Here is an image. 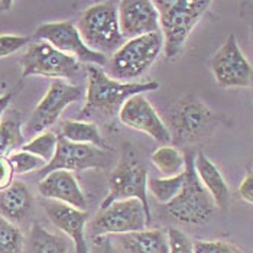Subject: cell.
Here are the masks:
<instances>
[{"label": "cell", "instance_id": "6da1fadb", "mask_svg": "<svg viewBox=\"0 0 253 253\" xmlns=\"http://www.w3.org/2000/svg\"><path fill=\"white\" fill-rule=\"evenodd\" d=\"M87 88L85 100L81 115L84 119L94 113H103L107 116L119 115L122 106L133 96L145 94L148 91H156L159 83L155 80L142 83H122L112 78L103 67L87 65L85 67Z\"/></svg>", "mask_w": 253, "mask_h": 253}, {"label": "cell", "instance_id": "7a4b0ae2", "mask_svg": "<svg viewBox=\"0 0 253 253\" xmlns=\"http://www.w3.org/2000/svg\"><path fill=\"white\" fill-rule=\"evenodd\" d=\"M159 28L164 37V52L175 59L184 49L191 32L211 7L207 0H156Z\"/></svg>", "mask_w": 253, "mask_h": 253}, {"label": "cell", "instance_id": "3957f363", "mask_svg": "<svg viewBox=\"0 0 253 253\" xmlns=\"http://www.w3.org/2000/svg\"><path fill=\"white\" fill-rule=\"evenodd\" d=\"M223 117L195 96H184L169 113V132L175 146H187L210 137Z\"/></svg>", "mask_w": 253, "mask_h": 253}, {"label": "cell", "instance_id": "277c9868", "mask_svg": "<svg viewBox=\"0 0 253 253\" xmlns=\"http://www.w3.org/2000/svg\"><path fill=\"white\" fill-rule=\"evenodd\" d=\"M77 28L85 45L104 57L113 55L126 42L120 32L115 1H100L87 7L78 19Z\"/></svg>", "mask_w": 253, "mask_h": 253}, {"label": "cell", "instance_id": "5b68a950", "mask_svg": "<svg viewBox=\"0 0 253 253\" xmlns=\"http://www.w3.org/2000/svg\"><path fill=\"white\" fill-rule=\"evenodd\" d=\"M164 51V37L154 32L139 38L127 39L106 64V73L122 83L142 77Z\"/></svg>", "mask_w": 253, "mask_h": 253}, {"label": "cell", "instance_id": "8992f818", "mask_svg": "<svg viewBox=\"0 0 253 253\" xmlns=\"http://www.w3.org/2000/svg\"><path fill=\"white\" fill-rule=\"evenodd\" d=\"M185 182L181 193L165 206V211L181 224H206L215 213V203L195 172V155H185Z\"/></svg>", "mask_w": 253, "mask_h": 253}, {"label": "cell", "instance_id": "52a82bcc", "mask_svg": "<svg viewBox=\"0 0 253 253\" xmlns=\"http://www.w3.org/2000/svg\"><path fill=\"white\" fill-rule=\"evenodd\" d=\"M148 168L132 146H126L109 176V191L100 209L115 201L136 198L151 213L148 203Z\"/></svg>", "mask_w": 253, "mask_h": 253}, {"label": "cell", "instance_id": "ba28073f", "mask_svg": "<svg viewBox=\"0 0 253 253\" xmlns=\"http://www.w3.org/2000/svg\"><path fill=\"white\" fill-rule=\"evenodd\" d=\"M151 218V213L139 200H120L104 209H98V213L88 224V232L91 239L109 234L133 233L148 229Z\"/></svg>", "mask_w": 253, "mask_h": 253}, {"label": "cell", "instance_id": "9c48e42d", "mask_svg": "<svg viewBox=\"0 0 253 253\" xmlns=\"http://www.w3.org/2000/svg\"><path fill=\"white\" fill-rule=\"evenodd\" d=\"M22 78L48 77L54 80H74L83 71V64L54 48L45 41L31 43L20 59Z\"/></svg>", "mask_w": 253, "mask_h": 253}, {"label": "cell", "instance_id": "30bf717a", "mask_svg": "<svg viewBox=\"0 0 253 253\" xmlns=\"http://www.w3.org/2000/svg\"><path fill=\"white\" fill-rule=\"evenodd\" d=\"M83 96H85L83 87L68 81L54 80L25 125L23 133L37 136L42 132H46L57 123L62 112L70 104L81 100Z\"/></svg>", "mask_w": 253, "mask_h": 253}, {"label": "cell", "instance_id": "8fae6325", "mask_svg": "<svg viewBox=\"0 0 253 253\" xmlns=\"http://www.w3.org/2000/svg\"><path fill=\"white\" fill-rule=\"evenodd\" d=\"M210 68L221 88H246L253 84V65L240 49L233 34L214 52Z\"/></svg>", "mask_w": 253, "mask_h": 253}, {"label": "cell", "instance_id": "7c38bea8", "mask_svg": "<svg viewBox=\"0 0 253 253\" xmlns=\"http://www.w3.org/2000/svg\"><path fill=\"white\" fill-rule=\"evenodd\" d=\"M35 38L51 43L58 51L74 57L80 64L106 67L107 57L91 51L83 41L77 25L71 20L48 22L39 25L35 31Z\"/></svg>", "mask_w": 253, "mask_h": 253}, {"label": "cell", "instance_id": "4fadbf2b", "mask_svg": "<svg viewBox=\"0 0 253 253\" xmlns=\"http://www.w3.org/2000/svg\"><path fill=\"white\" fill-rule=\"evenodd\" d=\"M113 161V155L109 149L98 148L93 145H83L70 142L62 136L58 139V146L55 155L49 164H46L41 171L39 176L64 169V171H87V169H104Z\"/></svg>", "mask_w": 253, "mask_h": 253}, {"label": "cell", "instance_id": "5bb4252c", "mask_svg": "<svg viewBox=\"0 0 253 253\" xmlns=\"http://www.w3.org/2000/svg\"><path fill=\"white\" fill-rule=\"evenodd\" d=\"M117 116L120 123L148 135L158 143L169 145L172 142L168 125L161 119L155 107L145 97V94H137L129 98L122 106Z\"/></svg>", "mask_w": 253, "mask_h": 253}, {"label": "cell", "instance_id": "9a60e30c", "mask_svg": "<svg viewBox=\"0 0 253 253\" xmlns=\"http://www.w3.org/2000/svg\"><path fill=\"white\" fill-rule=\"evenodd\" d=\"M117 13L120 32L126 41L161 32L155 1L123 0L117 3Z\"/></svg>", "mask_w": 253, "mask_h": 253}, {"label": "cell", "instance_id": "2e32d148", "mask_svg": "<svg viewBox=\"0 0 253 253\" xmlns=\"http://www.w3.org/2000/svg\"><path fill=\"white\" fill-rule=\"evenodd\" d=\"M39 194L49 201L71 206L78 210L87 209V198L73 172L57 169L39 179Z\"/></svg>", "mask_w": 253, "mask_h": 253}, {"label": "cell", "instance_id": "e0dca14e", "mask_svg": "<svg viewBox=\"0 0 253 253\" xmlns=\"http://www.w3.org/2000/svg\"><path fill=\"white\" fill-rule=\"evenodd\" d=\"M43 209L49 221L62 233L67 234L73 240V243L85 239V227L88 221L87 211L57 201L45 203Z\"/></svg>", "mask_w": 253, "mask_h": 253}, {"label": "cell", "instance_id": "ac0fdd59", "mask_svg": "<svg viewBox=\"0 0 253 253\" xmlns=\"http://www.w3.org/2000/svg\"><path fill=\"white\" fill-rule=\"evenodd\" d=\"M34 210V198L28 185L22 181H13V184L0 191V217L13 224L26 221Z\"/></svg>", "mask_w": 253, "mask_h": 253}, {"label": "cell", "instance_id": "d6986e66", "mask_svg": "<svg viewBox=\"0 0 253 253\" xmlns=\"http://www.w3.org/2000/svg\"><path fill=\"white\" fill-rule=\"evenodd\" d=\"M195 172L207 193L214 200L217 209H226L230 200V190L220 169L203 152H198L194 158Z\"/></svg>", "mask_w": 253, "mask_h": 253}, {"label": "cell", "instance_id": "ffe728a7", "mask_svg": "<svg viewBox=\"0 0 253 253\" xmlns=\"http://www.w3.org/2000/svg\"><path fill=\"white\" fill-rule=\"evenodd\" d=\"M117 242L125 253H169L168 232L145 229L133 233L119 234Z\"/></svg>", "mask_w": 253, "mask_h": 253}, {"label": "cell", "instance_id": "44dd1931", "mask_svg": "<svg viewBox=\"0 0 253 253\" xmlns=\"http://www.w3.org/2000/svg\"><path fill=\"white\" fill-rule=\"evenodd\" d=\"M67 240L57 233H51L39 223H35L25 243V253H67Z\"/></svg>", "mask_w": 253, "mask_h": 253}, {"label": "cell", "instance_id": "7402d4cb", "mask_svg": "<svg viewBox=\"0 0 253 253\" xmlns=\"http://www.w3.org/2000/svg\"><path fill=\"white\" fill-rule=\"evenodd\" d=\"M59 136H62L70 142H74V143L93 145V146L107 149L106 142L98 130V126L93 122L65 120L61 123V135Z\"/></svg>", "mask_w": 253, "mask_h": 253}, {"label": "cell", "instance_id": "603a6c76", "mask_svg": "<svg viewBox=\"0 0 253 253\" xmlns=\"http://www.w3.org/2000/svg\"><path fill=\"white\" fill-rule=\"evenodd\" d=\"M151 159L156 169L165 178L179 175L185 171L187 158L176 146L172 145H162L156 148Z\"/></svg>", "mask_w": 253, "mask_h": 253}, {"label": "cell", "instance_id": "cb8c5ba5", "mask_svg": "<svg viewBox=\"0 0 253 253\" xmlns=\"http://www.w3.org/2000/svg\"><path fill=\"white\" fill-rule=\"evenodd\" d=\"M25 145V133L19 115L12 112L10 116L0 120V156H9Z\"/></svg>", "mask_w": 253, "mask_h": 253}, {"label": "cell", "instance_id": "d4e9b609", "mask_svg": "<svg viewBox=\"0 0 253 253\" xmlns=\"http://www.w3.org/2000/svg\"><path fill=\"white\" fill-rule=\"evenodd\" d=\"M185 182V171L182 174L171 178H149L148 181V191L154 195L156 201L167 206L169 204L176 195L181 193Z\"/></svg>", "mask_w": 253, "mask_h": 253}, {"label": "cell", "instance_id": "484cf974", "mask_svg": "<svg viewBox=\"0 0 253 253\" xmlns=\"http://www.w3.org/2000/svg\"><path fill=\"white\" fill-rule=\"evenodd\" d=\"M58 139L59 136H57L54 132L46 130V132H42L35 137H32L20 149L38 156L39 159H42L45 164H49L55 155V151L58 146Z\"/></svg>", "mask_w": 253, "mask_h": 253}, {"label": "cell", "instance_id": "4316f807", "mask_svg": "<svg viewBox=\"0 0 253 253\" xmlns=\"http://www.w3.org/2000/svg\"><path fill=\"white\" fill-rule=\"evenodd\" d=\"M25 243L19 227L0 217V253H23Z\"/></svg>", "mask_w": 253, "mask_h": 253}, {"label": "cell", "instance_id": "83f0119b", "mask_svg": "<svg viewBox=\"0 0 253 253\" xmlns=\"http://www.w3.org/2000/svg\"><path fill=\"white\" fill-rule=\"evenodd\" d=\"M15 174L18 175H23V174H29L34 171H41L46 164L39 159L38 156L32 155L31 152H26L23 149H18L15 152H12L10 155L7 156Z\"/></svg>", "mask_w": 253, "mask_h": 253}, {"label": "cell", "instance_id": "f1b7e54d", "mask_svg": "<svg viewBox=\"0 0 253 253\" xmlns=\"http://www.w3.org/2000/svg\"><path fill=\"white\" fill-rule=\"evenodd\" d=\"M169 239V253H195L194 243L187 237V234L175 227H169L168 230Z\"/></svg>", "mask_w": 253, "mask_h": 253}, {"label": "cell", "instance_id": "f546056e", "mask_svg": "<svg viewBox=\"0 0 253 253\" xmlns=\"http://www.w3.org/2000/svg\"><path fill=\"white\" fill-rule=\"evenodd\" d=\"M195 253H243L232 243L223 240H200L194 243Z\"/></svg>", "mask_w": 253, "mask_h": 253}, {"label": "cell", "instance_id": "4dcf8cb0", "mask_svg": "<svg viewBox=\"0 0 253 253\" xmlns=\"http://www.w3.org/2000/svg\"><path fill=\"white\" fill-rule=\"evenodd\" d=\"M29 43L28 37L22 35H10V34H3L0 35V58L9 57L15 52H18L23 46Z\"/></svg>", "mask_w": 253, "mask_h": 253}, {"label": "cell", "instance_id": "1f68e13d", "mask_svg": "<svg viewBox=\"0 0 253 253\" xmlns=\"http://www.w3.org/2000/svg\"><path fill=\"white\" fill-rule=\"evenodd\" d=\"M15 171L7 159V156H0V191L9 188L13 184Z\"/></svg>", "mask_w": 253, "mask_h": 253}, {"label": "cell", "instance_id": "d6a6232c", "mask_svg": "<svg viewBox=\"0 0 253 253\" xmlns=\"http://www.w3.org/2000/svg\"><path fill=\"white\" fill-rule=\"evenodd\" d=\"M239 195L242 200L253 206V171L248 172V175L243 178V181L239 185Z\"/></svg>", "mask_w": 253, "mask_h": 253}, {"label": "cell", "instance_id": "836d02e7", "mask_svg": "<svg viewBox=\"0 0 253 253\" xmlns=\"http://www.w3.org/2000/svg\"><path fill=\"white\" fill-rule=\"evenodd\" d=\"M91 242H93V253H115V249L110 240L107 239V236L94 237L91 239Z\"/></svg>", "mask_w": 253, "mask_h": 253}, {"label": "cell", "instance_id": "e575fe53", "mask_svg": "<svg viewBox=\"0 0 253 253\" xmlns=\"http://www.w3.org/2000/svg\"><path fill=\"white\" fill-rule=\"evenodd\" d=\"M13 96H15V91H9V93H6V94L0 96V120H1V117H3V115H4L6 109L9 107V104H10V101H12Z\"/></svg>", "mask_w": 253, "mask_h": 253}, {"label": "cell", "instance_id": "d590c367", "mask_svg": "<svg viewBox=\"0 0 253 253\" xmlns=\"http://www.w3.org/2000/svg\"><path fill=\"white\" fill-rule=\"evenodd\" d=\"M74 253H88V246H87V240H78L74 243Z\"/></svg>", "mask_w": 253, "mask_h": 253}, {"label": "cell", "instance_id": "8d00e7d4", "mask_svg": "<svg viewBox=\"0 0 253 253\" xmlns=\"http://www.w3.org/2000/svg\"><path fill=\"white\" fill-rule=\"evenodd\" d=\"M249 48H251V55H252V65H253V16L249 23Z\"/></svg>", "mask_w": 253, "mask_h": 253}, {"label": "cell", "instance_id": "74e56055", "mask_svg": "<svg viewBox=\"0 0 253 253\" xmlns=\"http://www.w3.org/2000/svg\"><path fill=\"white\" fill-rule=\"evenodd\" d=\"M12 6H13V1H0V9L1 10H10Z\"/></svg>", "mask_w": 253, "mask_h": 253}]
</instances>
